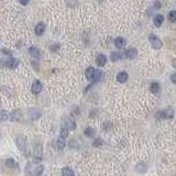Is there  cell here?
I'll return each instance as SVG.
<instances>
[{"instance_id": "4316f807", "label": "cell", "mask_w": 176, "mask_h": 176, "mask_svg": "<svg viewBox=\"0 0 176 176\" xmlns=\"http://www.w3.org/2000/svg\"><path fill=\"white\" fill-rule=\"evenodd\" d=\"M8 118H9V113L8 112H6V111H1V112H0V120H4V121H5Z\"/></svg>"}, {"instance_id": "603a6c76", "label": "cell", "mask_w": 176, "mask_h": 176, "mask_svg": "<svg viewBox=\"0 0 176 176\" xmlns=\"http://www.w3.org/2000/svg\"><path fill=\"white\" fill-rule=\"evenodd\" d=\"M64 146H65V139L59 136V139H57V148H59V150H62L64 149Z\"/></svg>"}, {"instance_id": "7a4b0ae2", "label": "cell", "mask_w": 176, "mask_h": 176, "mask_svg": "<svg viewBox=\"0 0 176 176\" xmlns=\"http://www.w3.org/2000/svg\"><path fill=\"white\" fill-rule=\"evenodd\" d=\"M44 171V166L42 164H29L25 167V175L27 176H40Z\"/></svg>"}, {"instance_id": "6da1fadb", "label": "cell", "mask_w": 176, "mask_h": 176, "mask_svg": "<svg viewBox=\"0 0 176 176\" xmlns=\"http://www.w3.org/2000/svg\"><path fill=\"white\" fill-rule=\"evenodd\" d=\"M85 75L86 78L89 81H99L104 76V74H102L101 71H96L95 68L91 67V66L86 69Z\"/></svg>"}, {"instance_id": "d4e9b609", "label": "cell", "mask_w": 176, "mask_h": 176, "mask_svg": "<svg viewBox=\"0 0 176 176\" xmlns=\"http://www.w3.org/2000/svg\"><path fill=\"white\" fill-rule=\"evenodd\" d=\"M168 20L171 21V22H174L176 20V11L175 10H172L171 12L168 13Z\"/></svg>"}, {"instance_id": "2e32d148", "label": "cell", "mask_w": 176, "mask_h": 176, "mask_svg": "<svg viewBox=\"0 0 176 176\" xmlns=\"http://www.w3.org/2000/svg\"><path fill=\"white\" fill-rule=\"evenodd\" d=\"M9 118L11 119V121H19V120L21 119V111H20V110L13 111L12 113L9 115Z\"/></svg>"}, {"instance_id": "52a82bcc", "label": "cell", "mask_w": 176, "mask_h": 176, "mask_svg": "<svg viewBox=\"0 0 176 176\" xmlns=\"http://www.w3.org/2000/svg\"><path fill=\"white\" fill-rule=\"evenodd\" d=\"M123 55L126 56L127 59H134L136 55H138V51H136V49H134V47H131V49H129V50H127Z\"/></svg>"}, {"instance_id": "3957f363", "label": "cell", "mask_w": 176, "mask_h": 176, "mask_svg": "<svg viewBox=\"0 0 176 176\" xmlns=\"http://www.w3.org/2000/svg\"><path fill=\"white\" fill-rule=\"evenodd\" d=\"M156 117H158L160 119H172L174 117V110L172 108H167L156 113Z\"/></svg>"}, {"instance_id": "30bf717a", "label": "cell", "mask_w": 176, "mask_h": 176, "mask_svg": "<svg viewBox=\"0 0 176 176\" xmlns=\"http://www.w3.org/2000/svg\"><path fill=\"white\" fill-rule=\"evenodd\" d=\"M163 22H164V17H163L162 14H156L153 18V23L156 28L161 27L163 24Z\"/></svg>"}, {"instance_id": "ac0fdd59", "label": "cell", "mask_w": 176, "mask_h": 176, "mask_svg": "<svg viewBox=\"0 0 176 176\" xmlns=\"http://www.w3.org/2000/svg\"><path fill=\"white\" fill-rule=\"evenodd\" d=\"M62 175L63 176H75L73 170H71L69 167H63L62 168Z\"/></svg>"}, {"instance_id": "d6986e66", "label": "cell", "mask_w": 176, "mask_h": 176, "mask_svg": "<svg viewBox=\"0 0 176 176\" xmlns=\"http://www.w3.org/2000/svg\"><path fill=\"white\" fill-rule=\"evenodd\" d=\"M29 53H30V55H32V57H35V59L40 57V51L37 50L36 47H30Z\"/></svg>"}, {"instance_id": "277c9868", "label": "cell", "mask_w": 176, "mask_h": 176, "mask_svg": "<svg viewBox=\"0 0 176 176\" xmlns=\"http://www.w3.org/2000/svg\"><path fill=\"white\" fill-rule=\"evenodd\" d=\"M149 41L151 43V45L153 46L154 49H161L163 46V42L155 34H150L149 35Z\"/></svg>"}, {"instance_id": "4fadbf2b", "label": "cell", "mask_w": 176, "mask_h": 176, "mask_svg": "<svg viewBox=\"0 0 176 176\" xmlns=\"http://www.w3.org/2000/svg\"><path fill=\"white\" fill-rule=\"evenodd\" d=\"M44 30H45V25H44V23L43 22H40L36 24L35 27V34L36 35H42L43 33H44Z\"/></svg>"}, {"instance_id": "83f0119b", "label": "cell", "mask_w": 176, "mask_h": 176, "mask_svg": "<svg viewBox=\"0 0 176 176\" xmlns=\"http://www.w3.org/2000/svg\"><path fill=\"white\" fill-rule=\"evenodd\" d=\"M171 79H172V83H173V84H175L176 83V74H173V75H172Z\"/></svg>"}, {"instance_id": "f546056e", "label": "cell", "mask_w": 176, "mask_h": 176, "mask_svg": "<svg viewBox=\"0 0 176 176\" xmlns=\"http://www.w3.org/2000/svg\"><path fill=\"white\" fill-rule=\"evenodd\" d=\"M2 53H5V54H7V55H11V54H12V53H11L10 51L6 50V49H4V50H2Z\"/></svg>"}, {"instance_id": "484cf974", "label": "cell", "mask_w": 176, "mask_h": 176, "mask_svg": "<svg viewBox=\"0 0 176 176\" xmlns=\"http://www.w3.org/2000/svg\"><path fill=\"white\" fill-rule=\"evenodd\" d=\"M67 136H68V130L64 127V128L61 129V138L65 139V138H67Z\"/></svg>"}, {"instance_id": "9a60e30c", "label": "cell", "mask_w": 176, "mask_h": 176, "mask_svg": "<svg viewBox=\"0 0 176 176\" xmlns=\"http://www.w3.org/2000/svg\"><path fill=\"white\" fill-rule=\"evenodd\" d=\"M126 44H127V42L123 37H117V39L115 40V45H116L117 49H122L123 46H126Z\"/></svg>"}, {"instance_id": "8fae6325", "label": "cell", "mask_w": 176, "mask_h": 176, "mask_svg": "<svg viewBox=\"0 0 176 176\" xmlns=\"http://www.w3.org/2000/svg\"><path fill=\"white\" fill-rule=\"evenodd\" d=\"M96 63H97V65L100 66V67L105 66L106 63H107V57H106V55H104V54L98 55V56H97V59H96Z\"/></svg>"}, {"instance_id": "7402d4cb", "label": "cell", "mask_w": 176, "mask_h": 176, "mask_svg": "<svg viewBox=\"0 0 176 176\" xmlns=\"http://www.w3.org/2000/svg\"><path fill=\"white\" fill-rule=\"evenodd\" d=\"M85 136H95V129H93V128H86L85 129Z\"/></svg>"}, {"instance_id": "e0dca14e", "label": "cell", "mask_w": 176, "mask_h": 176, "mask_svg": "<svg viewBox=\"0 0 176 176\" xmlns=\"http://www.w3.org/2000/svg\"><path fill=\"white\" fill-rule=\"evenodd\" d=\"M122 57H123V54L120 53V52H113V53H111V56H110L112 62H117L119 59H121Z\"/></svg>"}, {"instance_id": "ba28073f", "label": "cell", "mask_w": 176, "mask_h": 176, "mask_svg": "<svg viewBox=\"0 0 176 176\" xmlns=\"http://www.w3.org/2000/svg\"><path fill=\"white\" fill-rule=\"evenodd\" d=\"M18 65H19V61L17 59H14V57H10V59L7 61V67L10 68V69L17 68Z\"/></svg>"}, {"instance_id": "ffe728a7", "label": "cell", "mask_w": 176, "mask_h": 176, "mask_svg": "<svg viewBox=\"0 0 176 176\" xmlns=\"http://www.w3.org/2000/svg\"><path fill=\"white\" fill-rule=\"evenodd\" d=\"M150 90H151L152 94H158L160 91V85L158 83H152L151 86H150Z\"/></svg>"}, {"instance_id": "4dcf8cb0", "label": "cell", "mask_w": 176, "mask_h": 176, "mask_svg": "<svg viewBox=\"0 0 176 176\" xmlns=\"http://www.w3.org/2000/svg\"><path fill=\"white\" fill-rule=\"evenodd\" d=\"M155 8L158 9V8H161V4L160 2H155Z\"/></svg>"}, {"instance_id": "7c38bea8", "label": "cell", "mask_w": 176, "mask_h": 176, "mask_svg": "<svg viewBox=\"0 0 176 176\" xmlns=\"http://www.w3.org/2000/svg\"><path fill=\"white\" fill-rule=\"evenodd\" d=\"M128 78H129V75H128V73H127V72L118 73L117 81H119V83H126V81H128Z\"/></svg>"}, {"instance_id": "8992f818", "label": "cell", "mask_w": 176, "mask_h": 176, "mask_svg": "<svg viewBox=\"0 0 176 176\" xmlns=\"http://www.w3.org/2000/svg\"><path fill=\"white\" fill-rule=\"evenodd\" d=\"M64 124H65V128L67 130H75L76 129V122L72 118H66L64 121Z\"/></svg>"}, {"instance_id": "5b68a950", "label": "cell", "mask_w": 176, "mask_h": 176, "mask_svg": "<svg viewBox=\"0 0 176 176\" xmlns=\"http://www.w3.org/2000/svg\"><path fill=\"white\" fill-rule=\"evenodd\" d=\"M16 143H17V146L19 148L20 151H24L25 150V146H27V138L22 134L17 136V140H16Z\"/></svg>"}, {"instance_id": "5bb4252c", "label": "cell", "mask_w": 176, "mask_h": 176, "mask_svg": "<svg viewBox=\"0 0 176 176\" xmlns=\"http://www.w3.org/2000/svg\"><path fill=\"white\" fill-rule=\"evenodd\" d=\"M41 115H42V112H41V110H39V109H31L30 110V118H31L32 120L39 119L41 117Z\"/></svg>"}, {"instance_id": "9c48e42d", "label": "cell", "mask_w": 176, "mask_h": 176, "mask_svg": "<svg viewBox=\"0 0 176 176\" xmlns=\"http://www.w3.org/2000/svg\"><path fill=\"white\" fill-rule=\"evenodd\" d=\"M42 88H43V86H42V84H41V81H35L34 83H33L31 89H32V93H33V94H39V93H41Z\"/></svg>"}, {"instance_id": "f1b7e54d", "label": "cell", "mask_w": 176, "mask_h": 176, "mask_svg": "<svg viewBox=\"0 0 176 176\" xmlns=\"http://www.w3.org/2000/svg\"><path fill=\"white\" fill-rule=\"evenodd\" d=\"M19 1L21 2V5L25 6V5H28V4H29V1H30V0H19Z\"/></svg>"}, {"instance_id": "44dd1931", "label": "cell", "mask_w": 176, "mask_h": 176, "mask_svg": "<svg viewBox=\"0 0 176 176\" xmlns=\"http://www.w3.org/2000/svg\"><path fill=\"white\" fill-rule=\"evenodd\" d=\"M6 164H7V166L8 167H12V168L18 167V163L16 162L13 158H9V160H7V161H6Z\"/></svg>"}, {"instance_id": "cb8c5ba5", "label": "cell", "mask_w": 176, "mask_h": 176, "mask_svg": "<svg viewBox=\"0 0 176 176\" xmlns=\"http://www.w3.org/2000/svg\"><path fill=\"white\" fill-rule=\"evenodd\" d=\"M102 143H104L102 139H101V138H97V139H95L94 142H93V146H95V148H97V146H101Z\"/></svg>"}]
</instances>
